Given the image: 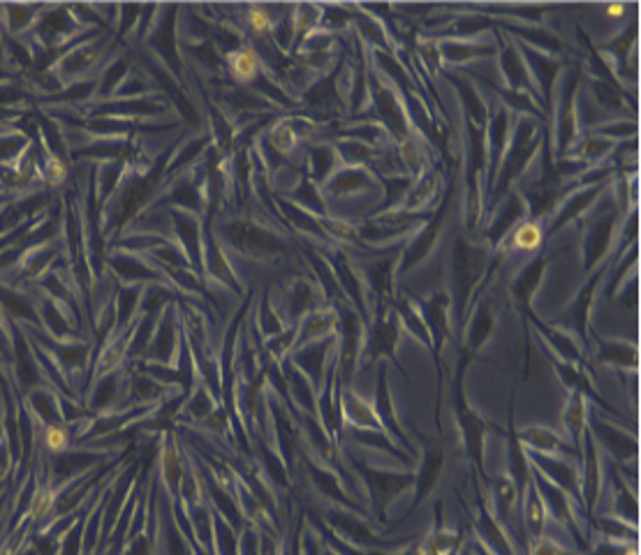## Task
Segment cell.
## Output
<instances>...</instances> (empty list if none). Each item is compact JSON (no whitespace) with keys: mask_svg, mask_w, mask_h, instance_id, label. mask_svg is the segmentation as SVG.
<instances>
[{"mask_svg":"<svg viewBox=\"0 0 641 555\" xmlns=\"http://www.w3.org/2000/svg\"><path fill=\"white\" fill-rule=\"evenodd\" d=\"M52 509H54V493H52V488H40V491L35 493V497H33L31 516L40 521V518H45Z\"/></svg>","mask_w":641,"mask_h":555,"instance_id":"30bf717a","label":"cell"},{"mask_svg":"<svg viewBox=\"0 0 641 555\" xmlns=\"http://www.w3.org/2000/svg\"><path fill=\"white\" fill-rule=\"evenodd\" d=\"M396 341H399V327H396V322L387 320V315H380L376 320V327L371 331V345H369L371 361H376V357L380 354L392 357Z\"/></svg>","mask_w":641,"mask_h":555,"instance_id":"6da1fadb","label":"cell"},{"mask_svg":"<svg viewBox=\"0 0 641 555\" xmlns=\"http://www.w3.org/2000/svg\"><path fill=\"white\" fill-rule=\"evenodd\" d=\"M512 243H514V248L525 250V252L537 250L542 246V227H539V222H521V225L514 229Z\"/></svg>","mask_w":641,"mask_h":555,"instance_id":"8992f818","label":"cell"},{"mask_svg":"<svg viewBox=\"0 0 641 555\" xmlns=\"http://www.w3.org/2000/svg\"><path fill=\"white\" fill-rule=\"evenodd\" d=\"M42 439H45L47 449L49 451H56V453H61V451H65L70 446V432L65 430L63 426H47Z\"/></svg>","mask_w":641,"mask_h":555,"instance_id":"9c48e42d","label":"cell"},{"mask_svg":"<svg viewBox=\"0 0 641 555\" xmlns=\"http://www.w3.org/2000/svg\"><path fill=\"white\" fill-rule=\"evenodd\" d=\"M227 68L236 81L248 84L259 75V56L250 47L234 49L227 54Z\"/></svg>","mask_w":641,"mask_h":555,"instance_id":"7a4b0ae2","label":"cell"},{"mask_svg":"<svg viewBox=\"0 0 641 555\" xmlns=\"http://www.w3.org/2000/svg\"><path fill=\"white\" fill-rule=\"evenodd\" d=\"M376 414L380 416V421L385 423V426L392 428V432L396 437L401 439L403 444H406V437H403V430L399 428V421H396V416L392 412V398H389V389H387V380H385V373H380V382H378V402H376Z\"/></svg>","mask_w":641,"mask_h":555,"instance_id":"5b68a950","label":"cell"},{"mask_svg":"<svg viewBox=\"0 0 641 555\" xmlns=\"http://www.w3.org/2000/svg\"><path fill=\"white\" fill-rule=\"evenodd\" d=\"M523 439L528 442V446H532V449H542V451H563L565 449V444L546 428H532L530 432H525Z\"/></svg>","mask_w":641,"mask_h":555,"instance_id":"52a82bcc","label":"cell"},{"mask_svg":"<svg viewBox=\"0 0 641 555\" xmlns=\"http://www.w3.org/2000/svg\"><path fill=\"white\" fill-rule=\"evenodd\" d=\"M600 359L602 361H621L623 366L637 364L635 350H630L628 345H621V343H604L600 350Z\"/></svg>","mask_w":641,"mask_h":555,"instance_id":"ba28073f","label":"cell"},{"mask_svg":"<svg viewBox=\"0 0 641 555\" xmlns=\"http://www.w3.org/2000/svg\"><path fill=\"white\" fill-rule=\"evenodd\" d=\"M343 409H345V414H348V419L355 423L357 428H362V430H380V421H378L376 409H373L366 400L359 398V396L345 391Z\"/></svg>","mask_w":641,"mask_h":555,"instance_id":"3957f363","label":"cell"},{"mask_svg":"<svg viewBox=\"0 0 641 555\" xmlns=\"http://www.w3.org/2000/svg\"><path fill=\"white\" fill-rule=\"evenodd\" d=\"M248 24H250V28H253L257 35L269 33L271 28H273L266 10H259V7H250V10H248Z\"/></svg>","mask_w":641,"mask_h":555,"instance_id":"8fae6325","label":"cell"},{"mask_svg":"<svg viewBox=\"0 0 641 555\" xmlns=\"http://www.w3.org/2000/svg\"><path fill=\"white\" fill-rule=\"evenodd\" d=\"M544 516H546V504L544 497L539 495V491L535 486H528V493L523 497V521L525 528H528L532 535H537L544 525Z\"/></svg>","mask_w":641,"mask_h":555,"instance_id":"277c9868","label":"cell"}]
</instances>
